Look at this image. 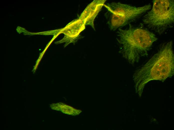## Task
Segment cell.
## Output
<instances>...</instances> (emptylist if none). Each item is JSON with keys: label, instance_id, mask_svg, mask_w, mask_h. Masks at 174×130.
<instances>
[{"label": "cell", "instance_id": "cell-1", "mask_svg": "<svg viewBox=\"0 0 174 130\" xmlns=\"http://www.w3.org/2000/svg\"><path fill=\"white\" fill-rule=\"evenodd\" d=\"M172 42L163 45L143 66L134 74L136 91L140 94L146 84L152 80L164 81L174 74V55Z\"/></svg>", "mask_w": 174, "mask_h": 130}, {"label": "cell", "instance_id": "cell-2", "mask_svg": "<svg viewBox=\"0 0 174 130\" xmlns=\"http://www.w3.org/2000/svg\"><path fill=\"white\" fill-rule=\"evenodd\" d=\"M158 40L156 35L148 30L130 26L126 29L119 28L117 40L120 52L130 63L138 62L146 56L153 43Z\"/></svg>", "mask_w": 174, "mask_h": 130}, {"label": "cell", "instance_id": "cell-3", "mask_svg": "<svg viewBox=\"0 0 174 130\" xmlns=\"http://www.w3.org/2000/svg\"><path fill=\"white\" fill-rule=\"evenodd\" d=\"M153 3L151 10L144 16L143 22L150 30L162 34L174 25V0H154Z\"/></svg>", "mask_w": 174, "mask_h": 130}, {"label": "cell", "instance_id": "cell-4", "mask_svg": "<svg viewBox=\"0 0 174 130\" xmlns=\"http://www.w3.org/2000/svg\"><path fill=\"white\" fill-rule=\"evenodd\" d=\"M107 10L108 23L112 30L120 28L150 10V4L136 7L120 2L105 4L104 6Z\"/></svg>", "mask_w": 174, "mask_h": 130}, {"label": "cell", "instance_id": "cell-5", "mask_svg": "<svg viewBox=\"0 0 174 130\" xmlns=\"http://www.w3.org/2000/svg\"><path fill=\"white\" fill-rule=\"evenodd\" d=\"M106 0L93 1L86 8L80 16L79 18L82 20L85 25L91 26L95 30L94 20L101 10Z\"/></svg>", "mask_w": 174, "mask_h": 130}, {"label": "cell", "instance_id": "cell-6", "mask_svg": "<svg viewBox=\"0 0 174 130\" xmlns=\"http://www.w3.org/2000/svg\"><path fill=\"white\" fill-rule=\"evenodd\" d=\"M50 107L53 109L60 111L63 113L72 115H76L79 114L81 111L74 108L72 107L62 103L53 104Z\"/></svg>", "mask_w": 174, "mask_h": 130}]
</instances>
